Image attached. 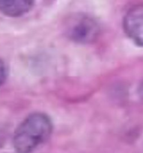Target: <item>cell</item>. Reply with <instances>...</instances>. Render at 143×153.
Instances as JSON below:
<instances>
[{"label": "cell", "mask_w": 143, "mask_h": 153, "mask_svg": "<svg viewBox=\"0 0 143 153\" xmlns=\"http://www.w3.org/2000/svg\"><path fill=\"white\" fill-rule=\"evenodd\" d=\"M52 124L47 115L34 113L27 117L13 135V146L19 153H29L46 141L51 134Z\"/></svg>", "instance_id": "obj_1"}, {"label": "cell", "mask_w": 143, "mask_h": 153, "mask_svg": "<svg viewBox=\"0 0 143 153\" xmlns=\"http://www.w3.org/2000/svg\"><path fill=\"white\" fill-rule=\"evenodd\" d=\"M64 31L70 40L77 43H86L95 40L98 36L100 28L94 18L79 13L67 19Z\"/></svg>", "instance_id": "obj_2"}, {"label": "cell", "mask_w": 143, "mask_h": 153, "mask_svg": "<svg viewBox=\"0 0 143 153\" xmlns=\"http://www.w3.org/2000/svg\"><path fill=\"white\" fill-rule=\"evenodd\" d=\"M123 25L130 40L143 47V4L135 6L127 12Z\"/></svg>", "instance_id": "obj_3"}, {"label": "cell", "mask_w": 143, "mask_h": 153, "mask_svg": "<svg viewBox=\"0 0 143 153\" xmlns=\"http://www.w3.org/2000/svg\"><path fill=\"white\" fill-rule=\"evenodd\" d=\"M34 2L26 0H2L0 1V11L10 17H17L28 13Z\"/></svg>", "instance_id": "obj_4"}, {"label": "cell", "mask_w": 143, "mask_h": 153, "mask_svg": "<svg viewBox=\"0 0 143 153\" xmlns=\"http://www.w3.org/2000/svg\"><path fill=\"white\" fill-rule=\"evenodd\" d=\"M7 76V69L5 64L2 60L0 59V86L4 83Z\"/></svg>", "instance_id": "obj_5"}]
</instances>
